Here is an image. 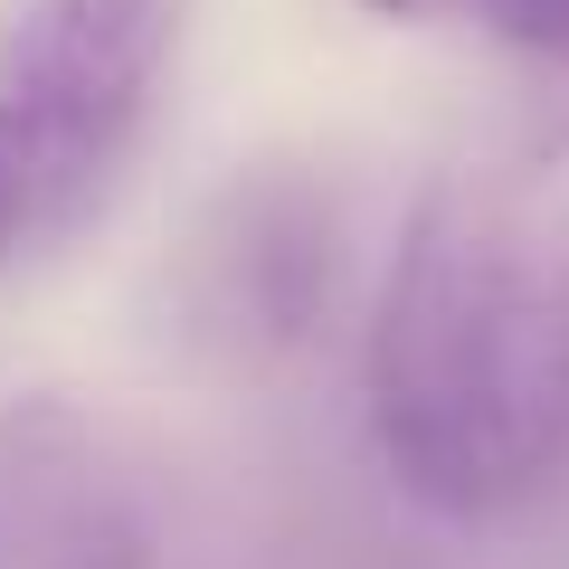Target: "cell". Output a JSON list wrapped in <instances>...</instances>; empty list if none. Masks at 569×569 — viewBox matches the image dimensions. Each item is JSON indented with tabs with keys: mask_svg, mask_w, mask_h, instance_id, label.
<instances>
[{
	"mask_svg": "<svg viewBox=\"0 0 569 569\" xmlns=\"http://www.w3.org/2000/svg\"><path fill=\"white\" fill-rule=\"evenodd\" d=\"M370 447L408 503L493 522L569 466V247L493 190H427L361 342Z\"/></svg>",
	"mask_w": 569,
	"mask_h": 569,
	"instance_id": "cell-1",
	"label": "cell"
},
{
	"mask_svg": "<svg viewBox=\"0 0 569 569\" xmlns=\"http://www.w3.org/2000/svg\"><path fill=\"white\" fill-rule=\"evenodd\" d=\"M190 0H10L0 20V266L104 200L171 77Z\"/></svg>",
	"mask_w": 569,
	"mask_h": 569,
	"instance_id": "cell-2",
	"label": "cell"
},
{
	"mask_svg": "<svg viewBox=\"0 0 569 569\" xmlns=\"http://www.w3.org/2000/svg\"><path fill=\"white\" fill-rule=\"evenodd\" d=\"M0 569H142V531L67 399L0 408Z\"/></svg>",
	"mask_w": 569,
	"mask_h": 569,
	"instance_id": "cell-3",
	"label": "cell"
},
{
	"mask_svg": "<svg viewBox=\"0 0 569 569\" xmlns=\"http://www.w3.org/2000/svg\"><path fill=\"white\" fill-rule=\"evenodd\" d=\"M399 29H475L531 67H569V0H351Z\"/></svg>",
	"mask_w": 569,
	"mask_h": 569,
	"instance_id": "cell-4",
	"label": "cell"
}]
</instances>
